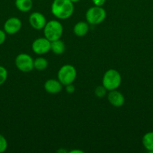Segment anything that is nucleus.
I'll return each instance as SVG.
<instances>
[{
  "mask_svg": "<svg viewBox=\"0 0 153 153\" xmlns=\"http://www.w3.org/2000/svg\"><path fill=\"white\" fill-rule=\"evenodd\" d=\"M74 10L70 0H54L51 5V12L59 19H66L72 16Z\"/></svg>",
  "mask_w": 153,
  "mask_h": 153,
  "instance_id": "nucleus-1",
  "label": "nucleus"
},
{
  "mask_svg": "<svg viewBox=\"0 0 153 153\" xmlns=\"http://www.w3.org/2000/svg\"><path fill=\"white\" fill-rule=\"evenodd\" d=\"M122 83V76L117 70L110 69L104 73L102 79V85L107 91L116 90Z\"/></svg>",
  "mask_w": 153,
  "mask_h": 153,
  "instance_id": "nucleus-2",
  "label": "nucleus"
},
{
  "mask_svg": "<svg viewBox=\"0 0 153 153\" xmlns=\"http://www.w3.org/2000/svg\"><path fill=\"white\" fill-rule=\"evenodd\" d=\"M63 33V27L61 22L57 20H50L46 22L44 28V37L50 41L58 40L61 38Z\"/></svg>",
  "mask_w": 153,
  "mask_h": 153,
  "instance_id": "nucleus-3",
  "label": "nucleus"
},
{
  "mask_svg": "<svg viewBox=\"0 0 153 153\" xmlns=\"http://www.w3.org/2000/svg\"><path fill=\"white\" fill-rule=\"evenodd\" d=\"M106 13L102 6L94 5L88 9L86 13V19L87 22L92 25L100 24L106 19Z\"/></svg>",
  "mask_w": 153,
  "mask_h": 153,
  "instance_id": "nucleus-4",
  "label": "nucleus"
},
{
  "mask_svg": "<svg viewBox=\"0 0 153 153\" xmlns=\"http://www.w3.org/2000/svg\"><path fill=\"white\" fill-rule=\"evenodd\" d=\"M76 78V70L74 66L65 64L59 69L58 72V80L62 85L72 84Z\"/></svg>",
  "mask_w": 153,
  "mask_h": 153,
  "instance_id": "nucleus-5",
  "label": "nucleus"
},
{
  "mask_svg": "<svg viewBox=\"0 0 153 153\" xmlns=\"http://www.w3.org/2000/svg\"><path fill=\"white\" fill-rule=\"evenodd\" d=\"M15 65L20 71L28 73L34 69V60L28 54H20L15 58Z\"/></svg>",
  "mask_w": 153,
  "mask_h": 153,
  "instance_id": "nucleus-6",
  "label": "nucleus"
},
{
  "mask_svg": "<svg viewBox=\"0 0 153 153\" xmlns=\"http://www.w3.org/2000/svg\"><path fill=\"white\" fill-rule=\"evenodd\" d=\"M51 41L46 37H39L34 40L32 45V49L37 55H44L50 50Z\"/></svg>",
  "mask_w": 153,
  "mask_h": 153,
  "instance_id": "nucleus-7",
  "label": "nucleus"
},
{
  "mask_svg": "<svg viewBox=\"0 0 153 153\" xmlns=\"http://www.w3.org/2000/svg\"><path fill=\"white\" fill-rule=\"evenodd\" d=\"M22 28V22L17 17H10L4 24V31L6 34H14Z\"/></svg>",
  "mask_w": 153,
  "mask_h": 153,
  "instance_id": "nucleus-8",
  "label": "nucleus"
},
{
  "mask_svg": "<svg viewBox=\"0 0 153 153\" xmlns=\"http://www.w3.org/2000/svg\"><path fill=\"white\" fill-rule=\"evenodd\" d=\"M28 21L31 26L36 30L44 29L46 23L44 15L40 12H34L32 13L28 18Z\"/></svg>",
  "mask_w": 153,
  "mask_h": 153,
  "instance_id": "nucleus-9",
  "label": "nucleus"
},
{
  "mask_svg": "<svg viewBox=\"0 0 153 153\" xmlns=\"http://www.w3.org/2000/svg\"><path fill=\"white\" fill-rule=\"evenodd\" d=\"M107 99L109 102L112 106L116 108L122 107L124 105V101H125L123 94L119 91H116V90L110 91L107 96Z\"/></svg>",
  "mask_w": 153,
  "mask_h": 153,
  "instance_id": "nucleus-10",
  "label": "nucleus"
},
{
  "mask_svg": "<svg viewBox=\"0 0 153 153\" xmlns=\"http://www.w3.org/2000/svg\"><path fill=\"white\" fill-rule=\"evenodd\" d=\"M44 90L50 94H56L61 92L62 89V84L58 80L48 79L44 83Z\"/></svg>",
  "mask_w": 153,
  "mask_h": 153,
  "instance_id": "nucleus-11",
  "label": "nucleus"
},
{
  "mask_svg": "<svg viewBox=\"0 0 153 153\" xmlns=\"http://www.w3.org/2000/svg\"><path fill=\"white\" fill-rule=\"evenodd\" d=\"M88 29H89V26H88V22L80 21L77 23L75 24L74 27V33L75 35L78 37H83L88 33Z\"/></svg>",
  "mask_w": 153,
  "mask_h": 153,
  "instance_id": "nucleus-12",
  "label": "nucleus"
},
{
  "mask_svg": "<svg viewBox=\"0 0 153 153\" xmlns=\"http://www.w3.org/2000/svg\"><path fill=\"white\" fill-rule=\"evenodd\" d=\"M50 50L56 55H62L65 51V44L60 39L51 41Z\"/></svg>",
  "mask_w": 153,
  "mask_h": 153,
  "instance_id": "nucleus-13",
  "label": "nucleus"
},
{
  "mask_svg": "<svg viewBox=\"0 0 153 153\" xmlns=\"http://www.w3.org/2000/svg\"><path fill=\"white\" fill-rule=\"evenodd\" d=\"M16 8L21 12H28L32 9L33 5L32 0H15Z\"/></svg>",
  "mask_w": 153,
  "mask_h": 153,
  "instance_id": "nucleus-14",
  "label": "nucleus"
},
{
  "mask_svg": "<svg viewBox=\"0 0 153 153\" xmlns=\"http://www.w3.org/2000/svg\"><path fill=\"white\" fill-rule=\"evenodd\" d=\"M142 143L148 152H153V131L146 133L143 135Z\"/></svg>",
  "mask_w": 153,
  "mask_h": 153,
  "instance_id": "nucleus-15",
  "label": "nucleus"
},
{
  "mask_svg": "<svg viewBox=\"0 0 153 153\" xmlns=\"http://www.w3.org/2000/svg\"><path fill=\"white\" fill-rule=\"evenodd\" d=\"M47 66L48 61L44 58H38L34 60V68L38 71H43Z\"/></svg>",
  "mask_w": 153,
  "mask_h": 153,
  "instance_id": "nucleus-16",
  "label": "nucleus"
},
{
  "mask_svg": "<svg viewBox=\"0 0 153 153\" xmlns=\"http://www.w3.org/2000/svg\"><path fill=\"white\" fill-rule=\"evenodd\" d=\"M106 91H107V90H106L103 85H101V86L100 85V86H98L97 88H95V90H94V94H95L96 97H98V98H102V97H104L106 95Z\"/></svg>",
  "mask_w": 153,
  "mask_h": 153,
  "instance_id": "nucleus-17",
  "label": "nucleus"
},
{
  "mask_svg": "<svg viewBox=\"0 0 153 153\" xmlns=\"http://www.w3.org/2000/svg\"><path fill=\"white\" fill-rule=\"evenodd\" d=\"M8 78V71L4 67L0 66V85H3L6 82Z\"/></svg>",
  "mask_w": 153,
  "mask_h": 153,
  "instance_id": "nucleus-18",
  "label": "nucleus"
},
{
  "mask_svg": "<svg viewBox=\"0 0 153 153\" xmlns=\"http://www.w3.org/2000/svg\"><path fill=\"white\" fill-rule=\"evenodd\" d=\"M8 148V141L5 137L0 134V153L4 152Z\"/></svg>",
  "mask_w": 153,
  "mask_h": 153,
  "instance_id": "nucleus-19",
  "label": "nucleus"
},
{
  "mask_svg": "<svg viewBox=\"0 0 153 153\" xmlns=\"http://www.w3.org/2000/svg\"><path fill=\"white\" fill-rule=\"evenodd\" d=\"M65 90H66V92L69 94H73L74 92L75 91V87L74 85L72 84H69V85H65Z\"/></svg>",
  "mask_w": 153,
  "mask_h": 153,
  "instance_id": "nucleus-20",
  "label": "nucleus"
},
{
  "mask_svg": "<svg viewBox=\"0 0 153 153\" xmlns=\"http://www.w3.org/2000/svg\"><path fill=\"white\" fill-rule=\"evenodd\" d=\"M6 39V32L3 30L0 29V45L3 44L5 41Z\"/></svg>",
  "mask_w": 153,
  "mask_h": 153,
  "instance_id": "nucleus-21",
  "label": "nucleus"
},
{
  "mask_svg": "<svg viewBox=\"0 0 153 153\" xmlns=\"http://www.w3.org/2000/svg\"><path fill=\"white\" fill-rule=\"evenodd\" d=\"M92 2L94 3V5L97 6H103L106 0H92Z\"/></svg>",
  "mask_w": 153,
  "mask_h": 153,
  "instance_id": "nucleus-22",
  "label": "nucleus"
},
{
  "mask_svg": "<svg viewBox=\"0 0 153 153\" xmlns=\"http://www.w3.org/2000/svg\"><path fill=\"white\" fill-rule=\"evenodd\" d=\"M70 152H80V153H82L83 151H81V150H72L70 151Z\"/></svg>",
  "mask_w": 153,
  "mask_h": 153,
  "instance_id": "nucleus-23",
  "label": "nucleus"
},
{
  "mask_svg": "<svg viewBox=\"0 0 153 153\" xmlns=\"http://www.w3.org/2000/svg\"><path fill=\"white\" fill-rule=\"evenodd\" d=\"M70 1H71L73 3H75V2H78V1H80V0H70Z\"/></svg>",
  "mask_w": 153,
  "mask_h": 153,
  "instance_id": "nucleus-24",
  "label": "nucleus"
}]
</instances>
